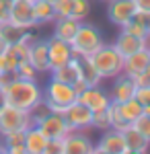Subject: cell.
Returning <instances> with one entry per match:
<instances>
[{"instance_id": "obj_1", "label": "cell", "mask_w": 150, "mask_h": 154, "mask_svg": "<svg viewBox=\"0 0 150 154\" xmlns=\"http://www.w3.org/2000/svg\"><path fill=\"white\" fill-rule=\"evenodd\" d=\"M6 103L23 111H31L35 105L43 101V88L37 84V80H25V78H14L4 86Z\"/></svg>"}, {"instance_id": "obj_2", "label": "cell", "mask_w": 150, "mask_h": 154, "mask_svg": "<svg viewBox=\"0 0 150 154\" xmlns=\"http://www.w3.org/2000/svg\"><path fill=\"white\" fill-rule=\"evenodd\" d=\"M103 43L105 41H103L101 31L92 23H84L82 21L78 31H76V35L72 37V41H70V48H72L76 58H82V56H92Z\"/></svg>"}, {"instance_id": "obj_3", "label": "cell", "mask_w": 150, "mask_h": 154, "mask_svg": "<svg viewBox=\"0 0 150 154\" xmlns=\"http://www.w3.org/2000/svg\"><path fill=\"white\" fill-rule=\"evenodd\" d=\"M91 62L97 68V72L101 74V78H115L117 74H121V70H123V58L113 48V43L111 45L103 43L91 56Z\"/></svg>"}, {"instance_id": "obj_4", "label": "cell", "mask_w": 150, "mask_h": 154, "mask_svg": "<svg viewBox=\"0 0 150 154\" xmlns=\"http://www.w3.org/2000/svg\"><path fill=\"white\" fill-rule=\"evenodd\" d=\"M33 125L31 121V113L17 109L12 105H6L0 111V136H6L12 131H27Z\"/></svg>"}, {"instance_id": "obj_5", "label": "cell", "mask_w": 150, "mask_h": 154, "mask_svg": "<svg viewBox=\"0 0 150 154\" xmlns=\"http://www.w3.org/2000/svg\"><path fill=\"white\" fill-rule=\"evenodd\" d=\"M43 101H45L47 105L68 107L74 101H78V95H76V91L70 84H64V82H58V80L49 78V82L43 88Z\"/></svg>"}, {"instance_id": "obj_6", "label": "cell", "mask_w": 150, "mask_h": 154, "mask_svg": "<svg viewBox=\"0 0 150 154\" xmlns=\"http://www.w3.org/2000/svg\"><path fill=\"white\" fill-rule=\"evenodd\" d=\"M8 23L17 25V27L25 29V31H31L35 27H39L33 17V0H12Z\"/></svg>"}, {"instance_id": "obj_7", "label": "cell", "mask_w": 150, "mask_h": 154, "mask_svg": "<svg viewBox=\"0 0 150 154\" xmlns=\"http://www.w3.org/2000/svg\"><path fill=\"white\" fill-rule=\"evenodd\" d=\"M64 119L68 123L70 131H78V130H89L91 128V121H92V111L86 105H82L78 101H74L72 105L66 107L64 111Z\"/></svg>"}, {"instance_id": "obj_8", "label": "cell", "mask_w": 150, "mask_h": 154, "mask_svg": "<svg viewBox=\"0 0 150 154\" xmlns=\"http://www.w3.org/2000/svg\"><path fill=\"white\" fill-rule=\"evenodd\" d=\"M138 12L134 0H107V19L117 27H123Z\"/></svg>"}, {"instance_id": "obj_9", "label": "cell", "mask_w": 150, "mask_h": 154, "mask_svg": "<svg viewBox=\"0 0 150 154\" xmlns=\"http://www.w3.org/2000/svg\"><path fill=\"white\" fill-rule=\"evenodd\" d=\"M95 144L82 130L68 131L62 138V152L60 154H91Z\"/></svg>"}, {"instance_id": "obj_10", "label": "cell", "mask_w": 150, "mask_h": 154, "mask_svg": "<svg viewBox=\"0 0 150 154\" xmlns=\"http://www.w3.org/2000/svg\"><path fill=\"white\" fill-rule=\"evenodd\" d=\"M47 56H49V68L54 70V68L70 62L74 58V51H72L68 41H62V39L52 35V39H47Z\"/></svg>"}, {"instance_id": "obj_11", "label": "cell", "mask_w": 150, "mask_h": 154, "mask_svg": "<svg viewBox=\"0 0 150 154\" xmlns=\"http://www.w3.org/2000/svg\"><path fill=\"white\" fill-rule=\"evenodd\" d=\"M37 128L43 131V136H45L47 140H62L70 131L64 115H60V113H49L47 117H43L37 123Z\"/></svg>"}, {"instance_id": "obj_12", "label": "cell", "mask_w": 150, "mask_h": 154, "mask_svg": "<svg viewBox=\"0 0 150 154\" xmlns=\"http://www.w3.org/2000/svg\"><path fill=\"white\" fill-rule=\"evenodd\" d=\"M78 103L86 105L92 113H97V111H103V109H107L111 105V97H109V93H105L99 86H89L86 91H82L78 95Z\"/></svg>"}, {"instance_id": "obj_13", "label": "cell", "mask_w": 150, "mask_h": 154, "mask_svg": "<svg viewBox=\"0 0 150 154\" xmlns=\"http://www.w3.org/2000/svg\"><path fill=\"white\" fill-rule=\"evenodd\" d=\"M136 95V86L132 82V76L127 74H117L115 80H113V86L109 88V97H111V103H123L127 99H134Z\"/></svg>"}, {"instance_id": "obj_14", "label": "cell", "mask_w": 150, "mask_h": 154, "mask_svg": "<svg viewBox=\"0 0 150 154\" xmlns=\"http://www.w3.org/2000/svg\"><path fill=\"white\" fill-rule=\"evenodd\" d=\"M29 62L39 74L49 72V56H47V39H35L29 45Z\"/></svg>"}, {"instance_id": "obj_15", "label": "cell", "mask_w": 150, "mask_h": 154, "mask_svg": "<svg viewBox=\"0 0 150 154\" xmlns=\"http://www.w3.org/2000/svg\"><path fill=\"white\" fill-rule=\"evenodd\" d=\"M113 48L121 54V58H127V56L136 54L140 49L150 48V39H140V37H134L130 33H126V31H121L117 35V39L113 41Z\"/></svg>"}, {"instance_id": "obj_16", "label": "cell", "mask_w": 150, "mask_h": 154, "mask_svg": "<svg viewBox=\"0 0 150 154\" xmlns=\"http://www.w3.org/2000/svg\"><path fill=\"white\" fill-rule=\"evenodd\" d=\"M49 72H52V78H54V80L64 82V84H70V86H72L74 82H78V80L82 78L80 62H78L76 56L70 60V62H66L64 66H58V68H54V70H49Z\"/></svg>"}, {"instance_id": "obj_17", "label": "cell", "mask_w": 150, "mask_h": 154, "mask_svg": "<svg viewBox=\"0 0 150 154\" xmlns=\"http://www.w3.org/2000/svg\"><path fill=\"white\" fill-rule=\"evenodd\" d=\"M148 64H150V49L144 48V49H140V51H136V54L123 58V70L121 72L127 74V76H134V74L144 72Z\"/></svg>"}, {"instance_id": "obj_18", "label": "cell", "mask_w": 150, "mask_h": 154, "mask_svg": "<svg viewBox=\"0 0 150 154\" xmlns=\"http://www.w3.org/2000/svg\"><path fill=\"white\" fill-rule=\"evenodd\" d=\"M25 150L27 154H45V146H47V138L43 136V131L37 125H31L25 131Z\"/></svg>"}, {"instance_id": "obj_19", "label": "cell", "mask_w": 150, "mask_h": 154, "mask_svg": "<svg viewBox=\"0 0 150 154\" xmlns=\"http://www.w3.org/2000/svg\"><path fill=\"white\" fill-rule=\"evenodd\" d=\"M97 146L103 148L105 152H109V154H121L126 150V140H123L121 131L107 130V131H103V136H101V140H99Z\"/></svg>"}, {"instance_id": "obj_20", "label": "cell", "mask_w": 150, "mask_h": 154, "mask_svg": "<svg viewBox=\"0 0 150 154\" xmlns=\"http://www.w3.org/2000/svg\"><path fill=\"white\" fill-rule=\"evenodd\" d=\"M54 37H58L62 41H72V37L76 35L78 27H80V21L72 19V17H64V19H56L54 21Z\"/></svg>"}, {"instance_id": "obj_21", "label": "cell", "mask_w": 150, "mask_h": 154, "mask_svg": "<svg viewBox=\"0 0 150 154\" xmlns=\"http://www.w3.org/2000/svg\"><path fill=\"white\" fill-rule=\"evenodd\" d=\"M123 134V140H126V148L130 150H138V152H148V146H150V140H146L142 134H140L134 125H130L126 131H121Z\"/></svg>"}, {"instance_id": "obj_22", "label": "cell", "mask_w": 150, "mask_h": 154, "mask_svg": "<svg viewBox=\"0 0 150 154\" xmlns=\"http://www.w3.org/2000/svg\"><path fill=\"white\" fill-rule=\"evenodd\" d=\"M33 17L37 25H47L56 21V11L54 4L45 0H33Z\"/></svg>"}, {"instance_id": "obj_23", "label": "cell", "mask_w": 150, "mask_h": 154, "mask_svg": "<svg viewBox=\"0 0 150 154\" xmlns=\"http://www.w3.org/2000/svg\"><path fill=\"white\" fill-rule=\"evenodd\" d=\"M78 62H80L82 80H86V82H89V86H99L103 78H101V74L97 72V68L92 66L91 56H82V58H78Z\"/></svg>"}, {"instance_id": "obj_24", "label": "cell", "mask_w": 150, "mask_h": 154, "mask_svg": "<svg viewBox=\"0 0 150 154\" xmlns=\"http://www.w3.org/2000/svg\"><path fill=\"white\" fill-rule=\"evenodd\" d=\"M117 109H119L121 117L126 119L127 123H134V121L144 113V107L140 105L136 99H127V101H123V103H117Z\"/></svg>"}, {"instance_id": "obj_25", "label": "cell", "mask_w": 150, "mask_h": 154, "mask_svg": "<svg viewBox=\"0 0 150 154\" xmlns=\"http://www.w3.org/2000/svg\"><path fill=\"white\" fill-rule=\"evenodd\" d=\"M27 33L25 29H21V27H17V25L12 23H0V37L8 43V45H14V43H19L21 39H23V35Z\"/></svg>"}, {"instance_id": "obj_26", "label": "cell", "mask_w": 150, "mask_h": 154, "mask_svg": "<svg viewBox=\"0 0 150 154\" xmlns=\"http://www.w3.org/2000/svg\"><path fill=\"white\" fill-rule=\"evenodd\" d=\"M17 66H19V58H17L14 49L8 45V48L0 54V72H14Z\"/></svg>"}, {"instance_id": "obj_27", "label": "cell", "mask_w": 150, "mask_h": 154, "mask_svg": "<svg viewBox=\"0 0 150 154\" xmlns=\"http://www.w3.org/2000/svg\"><path fill=\"white\" fill-rule=\"evenodd\" d=\"M91 128H95V130H99V131L111 130V113H109V107H107V109H103V111L92 113Z\"/></svg>"}, {"instance_id": "obj_28", "label": "cell", "mask_w": 150, "mask_h": 154, "mask_svg": "<svg viewBox=\"0 0 150 154\" xmlns=\"http://www.w3.org/2000/svg\"><path fill=\"white\" fill-rule=\"evenodd\" d=\"M91 12V2L89 0H72V11H70V17L76 19V21H86Z\"/></svg>"}, {"instance_id": "obj_29", "label": "cell", "mask_w": 150, "mask_h": 154, "mask_svg": "<svg viewBox=\"0 0 150 154\" xmlns=\"http://www.w3.org/2000/svg\"><path fill=\"white\" fill-rule=\"evenodd\" d=\"M17 78H25V80H37V74L39 72L35 70L33 66H31V62L29 60H23V62H19V66H17Z\"/></svg>"}, {"instance_id": "obj_30", "label": "cell", "mask_w": 150, "mask_h": 154, "mask_svg": "<svg viewBox=\"0 0 150 154\" xmlns=\"http://www.w3.org/2000/svg\"><path fill=\"white\" fill-rule=\"evenodd\" d=\"M121 31H126V33H130V35H134V37H140V39H150V33H148V29H144L142 25L138 23V21H127L123 27H121Z\"/></svg>"}, {"instance_id": "obj_31", "label": "cell", "mask_w": 150, "mask_h": 154, "mask_svg": "<svg viewBox=\"0 0 150 154\" xmlns=\"http://www.w3.org/2000/svg\"><path fill=\"white\" fill-rule=\"evenodd\" d=\"M4 140V148H14V146H23L25 144V131H12V134H6V136H2Z\"/></svg>"}, {"instance_id": "obj_32", "label": "cell", "mask_w": 150, "mask_h": 154, "mask_svg": "<svg viewBox=\"0 0 150 154\" xmlns=\"http://www.w3.org/2000/svg\"><path fill=\"white\" fill-rule=\"evenodd\" d=\"M132 125H134V128H136V130H138L140 134L146 138V140H150V115L142 113V115H140V117L136 119Z\"/></svg>"}, {"instance_id": "obj_33", "label": "cell", "mask_w": 150, "mask_h": 154, "mask_svg": "<svg viewBox=\"0 0 150 154\" xmlns=\"http://www.w3.org/2000/svg\"><path fill=\"white\" fill-rule=\"evenodd\" d=\"M54 11H56V19L70 17V11H72V0H54Z\"/></svg>"}, {"instance_id": "obj_34", "label": "cell", "mask_w": 150, "mask_h": 154, "mask_svg": "<svg viewBox=\"0 0 150 154\" xmlns=\"http://www.w3.org/2000/svg\"><path fill=\"white\" fill-rule=\"evenodd\" d=\"M134 99L138 101L142 107L150 105V86H142V88H136V95H134Z\"/></svg>"}, {"instance_id": "obj_35", "label": "cell", "mask_w": 150, "mask_h": 154, "mask_svg": "<svg viewBox=\"0 0 150 154\" xmlns=\"http://www.w3.org/2000/svg\"><path fill=\"white\" fill-rule=\"evenodd\" d=\"M132 82H134L136 88H142V86H150V78L144 72H140V74H134V76H132Z\"/></svg>"}, {"instance_id": "obj_36", "label": "cell", "mask_w": 150, "mask_h": 154, "mask_svg": "<svg viewBox=\"0 0 150 154\" xmlns=\"http://www.w3.org/2000/svg\"><path fill=\"white\" fill-rule=\"evenodd\" d=\"M132 19H134V21H138L144 29H148V33H150V12H140L138 11L134 17H132Z\"/></svg>"}, {"instance_id": "obj_37", "label": "cell", "mask_w": 150, "mask_h": 154, "mask_svg": "<svg viewBox=\"0 0 150 154\" xmlns=\"http://www.w3.org/2000/svg\"><path fill=\"white\" fill-rule=\"evenodd\" d=\"M62 152V140H47L45 154H60Z\"/></svg>"}, {"instance_id": "obj_38", "label": "cell", "mask_w": 150, "mask_h": 154, "mask_svg": "<svg viewBox=\"0 0 150 154\" xmlns=\"http://www.w3.org/2000/svg\"><path fill=\"white\" fill-rule=\"evenodd\" d=\"M134 4L140 12H150V0H134Z\"/></svg>"}, {"instance_id": "obj_39", "label": "cell", "mask_w": 150, "mask_h": 154, "mask_svg": "<svg viewBox=\"0 0 150 154\" xmlns=\"http://www.w3.org/2000/svg\"><path fill=\"white\" fill-rule=\"evenodd\" d=\"M72 88H74V91H76V95H80L82 91H86V88H89V82H86V80H78V82H74L72 84Z\"/></svg>"}, {"instance_id": "obj_40", "label": "cell", "mask_w": 150, "mask_h": 154, "mask_svg": "<svg viewBox=\"0 0 150 154\" xmlns=\"http://www.w3.org/2000/svg\"><path fill=\"white\" fill-rule=\"evenodd\" d=\"M6 154H27L25 146H14V148H6Z\"/></svg>"}, {"instance_id": "obj_41", "label": "cell", "mask_w": 150, "mask_h": 154, "mask_svg": "<svg viewBox=\"0 0 150 154\" xmlns=\"http://www.w3.org/2000/svg\"><path fill=\"white\" fill-rule=\"evenodd\" d=\"M6 105H8V103H6V95H4V88L0 86V111H2V109H4Z\"/></svg>"}, {"instance_id": "obj_42", "label": "cell", "mask_w": 150, "mask_h": 154, "mask_svg": "<svg viewBox=\"0 0 150 154\" xmlns=\"http://www.w3.org/2000/svg\"><path fill=\"white\" fill-rule=\"evenodd\" d=\"M91 154H109V152H105L103 148H99V146H95V148H92V152Z\"/></svg>"}, {"instance_id": "obj_43", "label": "cell", "mask_w": 150, "mask_h": 154, "mask_svg": "<svg viewBox=\"0 0 150 154\" xmlns=\"http://www.w3.org/2000/svg\"><path fill=\"white\" fill-rule=\"evenodd\" d=\"M6 48H8V43H6V41H4V39L0 37V54H2V51H4Z\"/></svg>"}, {"instance_id": "obj_44", "label": "cell", "mask_w": 150, "mask_h": 154, "mask_svg": "<svg viewBox=\"0 0 150 154\" xmlns=\"http://www.w3.org/2000/svg\"><path fill=\"white\" fill-rule=\"evenodd\" d=\"M121 154H144V152H138V150H130V148H126Z\"/></svg>"}, {"instance_id": "obj_45", "label": "cell", "mask_w": 150, "mask_h": 154, "mask_svg": "<svg viewBox=\"0 0 150 154\" xmlns=\"http://www.w3.org/2000/svg\"><path fill=\"white\" fill-rule=\"evenodd\" d=\"M0 154H6V148H4V144H0Z\"/></svg>"}, {"instance_id": "obj_46", "label": "cell", "mask_w": 150, "mask_h": 154, "mask_svg": "<svg viewBox=\"0 0 150 154\" xmlns=\"http://www.w3.org/2000/svg\"><path fill=\"white\" fill-rule=\"evenodd\" d=\"M144 113H146V115H150V105H146V107H144Z\"/></svg>"}, {"instance_id": "obj_47", "label": "cell", "mask_w": 150, "mask_h": 154, "mask_svg": "<svg viewBox=\"0 0 150 154\" xmlns=\"http://www.w3.org/2000/svg\"><path fill=\"white\" fill-rule=\"evenodd\" d=\"M45 2H52V4H54V0H45Z\"/></svg>"}, {"instance_id": "obj_48", "label": "cell", "mask_w": 150, "mask_h": 154, "mask_svg": "<svg viewBox=\"0 0 150 154\" xmlns=\"http://www.w3.org/2000/svg\"><path fill=\"white\" fill-rule=\"evenodd\" d=\"M99 2H107V0H99Z\"/></svg>"}, {"instance_id": "obj_49", "label": "cell", "mask_w": 150, "mask_h": 154, "mask_svg": "<svg viewBox=\"0 0 150 154\" xmlns=\"http://www.w3.org/2000/svg\"><path fill=\"white\" fill-rule=\"evenodd\" d=\"M148 49H150V48H148Z\"/></svg>"}]
</instances>
